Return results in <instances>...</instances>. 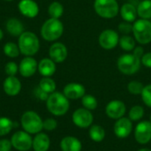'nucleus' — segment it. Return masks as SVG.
Returning <instances> with one entry per match:
<instances>
[{"label":"nucleus","instance_id":"obj_37","mask_svg":"<svg viewBox=\"0 0 151 151\" xmlns=\"http://www.w3.org/2000/svg\"><path fill=\"white\" fill-rule=\"evenodd\" d=\"M119 31L122 34V35H129L130 33L133 32V24H131L130 22L127 21H123L121 23H119Z\"/></svg>","mask_w":151,"mask_h":151},{"label":"nucleus","instance_id":"obj_18","mask_svg":"<svg viewBox=\"0 0 151 151\" xmlns=\"http://www.w3.org/2000/svg\"><path fill=\"white\" fill-rule=\"evenodd\" d=\"M3 89L7 96H15L21 90V82L15 76H8L4 81Z\"/></svg>","mask_w":151,"mask_h":151},{"label":"nucleus","instance_id":"obj_31","mask_svg":"<svg viewBox=\"0 0 151 151\" xmlns=\"http://www.w3.org/2000/svg\"><path fill=\"white\" fill-rule=\"evenodd\" d=\"M145 114L144 108L142 105H134L129 112H128V118L134 122V121H140Z\"/></svg>","mask_w":151,"mask_h":151},{"label":"nucleus","instance_id":"obj_20","mask_svg":"<svg viewBox=\"0 0 151 151\" xmlns=\"http://www.w3.org/2000/svg\"><path fill=\"white\" fill-rule=\"evenodd\" d=\"M60 149L62 151H81L82 143L75 136H65L60 142Z\"/></svg>","mask_w":151,"mask_h":151},{"label":"nucleus","instance_id":"obj_33","mask_svg":"<svg viewBox=\"0 0 151 151\" xmlns=\"http://www.w3.org/2000/svg\"><path fill=\"white\" fill-rule=\"evenodd\" d=\"M143 88L144 85L138 81H132L127 84V91L134 96H138V95L141 96Z\"/></svg>","mask_w":151,"mask_h":151},{"label":"nucleus","instance_id":"obj_1","mask_svg":"<svg viewBox=\"0 0 151 151\" xmlns=\"http://www.w3.org/2000/svg\"><path fill=\"white\" fill-rule=\"evenodd\" d=\"M47 110L54 116H63L69 111V99L61 92H53L50 94L46 101Z\"/></svg>","mask_w":151,"mask_h":151},{"label":"nucleus","instance_id":"obj_30","mask_svg":"<svg viewBox=\"0 0 151 151\" xmlns=\"http://www.w3.org/2000/svg\"><path fill=\"white\" fill-rule=\"evenodd\" d=\"M81 104H82L83 108H85L87 110H89L91 111H95L98 106L97 99L94 96H92L90 94H86L81 98Z\"/></svg>","mask_w":151,"mask_h":151},{"label":"nucleus","instance_id":"obj_32","mask_svg":"<svg viewBox=\"0 0 151 151\" xmlns=\"http://www.w3.org/2000/svg\"><path fill=\"white\" fill-rule=\"evenodd\" d=\"M13 122L6 117H0V136L8 134L13 128Z\"/></svg>","mask_w":151,"mask_h":151},{"label":"nucleus","instance_id":"obj_9","mask_svg":"<svg viewBox=\"0 0 151 151\" xmlns=\"http://www.w3.org/2000/svg\"><path fill=\"white\" fill-rule=\"evenodd\" d=\"M73 123L80 128H88L93 125L94 116L91 111L85 108H78L72 115Z\"/></svg>","mask_w":151,"mask_h":151},{"label":"nucleus","instance_id":"obj_39","mask_svg":"<svg viewBox=\"0 0 151 151\" xmlns=\"http://www.w3.org/2000/svg\"><path fill=\"white\" fill-rule=\"evenodd\" d=\"M12 148L11 140L1 139L0 140V151H11Z\"/></svg>","mask_w":151,"mask_h":151},{"label":"nucleus","instance_id":"obj_2","mask_svg":"<svg viewBox=\"0 0 151 151\" xmlns=\"http://www.w3.org/2000/svg\"><path fill=\"white\" fill-rule=\"evenodd\" d=\"M19 51L25 57H33L40 49V41L37 35L30 31H24L18 38Z\"/></svg>","mask_w":151,"mask_h":151},{"label":"nucleus","instance_id":"obj_29","mask_svg":"<svg viewBox=\"0 0 151 151\" xmlns=\"http://www.w3.org/2000/svg\"><path fill=\"white\" fill-rule=\"evenodd\" d=\"M3 50H4V53L5 56L11 58H18L20 51H19V48L18 46V44L12 42H6L4 45V48H3Z\"/></svg>","mask_w":151,"mask_h":151},{"label":"nucleus","instance_id":"obj_4","mask_svg":"<svg viewBox=\"0 0 151 151\" xmlns=\"http://www.w3.org/2000/svg\"><path fill=\"white\" fill-rule=\"evenodd\" d=\"M141 58L136 57L133 52L121 55L117 61L119 71L125 75H133L141 68Z\"/></svg>","mask_w":151,"mask_h":151},{"label":"nucleus","instance_id":"obj_27","mask_svg":"<svg viewBox=\"0 0 151 151\" xmlns=\"http://www.w3.org/2000/svg\"><path fill=\"white\" fill-rule=\"evenodd\" d=\"M48 12L50 18L53 19H60L64 13V6L61 3L58 1L52 2L48 8Z\"/></svg>","mask_w":151,"mask_h":151},{"label":"nucleus","instance_id":"obj_14","mask_svg":"<svg viewBox=\"0 0 151 151\" xmlns=\"http://www.w3.org/2000/svg\"><path fill=\"white\" fill-rule=\"evenodd\" d=\"M38 68V63L33 57H25L19 65V73L24 78L32 77Z\"/></svg>","mask_w":151,"mask_h":151},{"label":"nucleus","instance_id":"obj_8","mask_svg":"<svg viewBox=\"0 0 151 151\" xmlns=\"http://www.w3.org/2000/svg\"><path fill=\"white\" fill-rule=\"evenodd\" d=\"M12 147L19 151H27L32 148L33 138L26 131H17L11 137Z\"/></svg>","mask_w":151,"mask_h":151},{"label":"nucleus","instance_id":"obj_38","mask_svg":"<svg viewBox=\"0 0 151 151\" xmlns=\"http://www.w3.org/2000/svg\"><path fill=\"white\" fill-rule=\"evenodd\" d=\"M34 94H35V96L37 99H39V100H41V101H44V102L47 101V99H48V97H49V96H50L48 93H46L45 91H43L39 86H37V87L35 88Z\"/></svg>","mask_w":151,"mask_h":151},{"label":"nucleus","instance_id":"obj_42","mask_svg":"<svg viewBox=\"0 0 151 151\" xmlns=\"http://www.w3.org/2000/svg\"><path fill=\"white\" fill-rule=\"evenodd\" d=\"M137 151H151V150L149 149V148H142V149L138 150Z\"/></svg>","mask_w":151,"mask_h":151},{"label":"nucleus","instance_id":"obj_23","mask_svg":"<svg viewBox=\"0 0 151 151\" xmlns=\"http://www.w3.org/2000/svg\"><path fill=\"white\" fill-rule=\"evenodd\" d=\"M5 27L7 32L12 36H15V37H19L24 32V25L19 19L16 18L9 19L6 21Z\"/></svg>","mask_w":151,"mask_h":151},{"label":"nucleus","instance_id":"obj_24","mask_svg":"<svg viewBox=\"0 0 151 151\" xmlns=\"http://www.w3.org/2000/svg\"><path fill=\"white\" fill-rule=\"evenodd\" d=\"M105 135H106L105 130L102 126L93 124L89 127L88 136H89L91 141H93L95 142H101L104 140Z\"/></svg>","mask_w":151,"mask_h":151},{"label":"nucleus","instance_id":"obj_5","mask_svg":"<svg viewBox=\"0 0 151 151\" xmlns=\"http://www.w3.org/2000/svg\"><path fill=\"white\" fill-rule=\"evenodd\" d=\"M133 35L135 41L141 45L151 42V21L150 19H139L133 23Z\"/></svg>","mask_w":151,"mask_h":151},{"label":"nucleus","instance_id":"obj_11","mask_svg":"<svg viewBox=\"0 0 151 151\" xmlns=\"http://www.w3.org/2000/svg\"><path fill=\"white\" fill-rule=\"evenodd\" d=\"M119 34L113 29H105L104 30L98 37L99 45L106 50H111L116 48L119 44Z\"/></svg>","mask_w":151,"mask_h":151},{"label":"nucleus","instance_id":"obj_12","mask_svg":"<svg viewBox=\"0 0 151 151\" xmlns=\"http://www.w3.org/2000/svg\"><path fill=\"white\" fill-rule=\"evenodd\" d=\"M133 132V121L127 117H122L115 120L113 133L119 139L127 138Z\"/></svg>","mask_w":151,"mask_h":151},{"label":"nucleus","instance_id":"obj_10","mask_svg":"<svg viewBox=\"0 0 151 151\" xmlns=\"http://www.w3.org/2000/svg\"><path fill=\"white\" fill-rule=\"evenodd\" d=\"M134 140L141 145L148 144L151 141V122L150 120L140 121L134 130Z\"/></svg>","mask_w":151,"mask_h":151},{"label":"nucleus","instance_id":"obj_6","mask_svg":"<svg viewBox=\"0 0 151 151\" xmlns=\"http://www.w3.org/2000/svg\"><path fill=\"white\" fill-rule=\"evenodd\" d=\"M43 121L41 117L33 111H27L24 112L20 119V125L24 131L30 134H36L40 133L42 127Z\"/></svg>","mask_w":151,"mask_h":151},{"label":"nucleus","instance_id":"obj_13","mask_svg":"<svg viewBox=\"0 0 151 151\" xmlns=\"http://www.w3.org/2000/svg\"><path fill=\"white\" fill-rule=\"evenodd\" d=\"M127 106L121 100H111L105 106V114L109 119L117 120L125 116Z\"/></svg>","mask_w":151,"mask_h":151},{"label":"nucleus","instance_id":"obj_7","mask_svg":"<svg viewBox=\"0 0 151 151\" xmlns=\"http://www.w3.org/2000/svg\"><path fill=\"white\" fill-rule=\"evenodd\" d=\"M94 10L101 18L113 19L119 12V5L117 0H95Z\"/></svg>","mask_w":151,"mask_h":151},{"label":"nucleus","instance_id":"obj_41","mask_svg":"<svg viewBox=\"0 0 151 151\" xmlns=\"http://www.w3.org/2000/svg\"><path fill=\"white\" fill-rule=\"evenodd\" d=\"M133 53H134L136 57H138V58H142V55L144 54L143 48H142V46H136V47L134 48V50H133Z\"/></svg>","mask_w":151,"mask_h":151},{"label":"nucleus","instance_id":"obj_45","mask_svg":"<svg viewBox=\"0 0 151 151\" xmlns=\"http://www.w3.org/2000/svg\"><path fill=\"white\" fill-rule=\"evenodd\" d=\"M150 121L151 122V113H150Z\"/></svg>","mask_w":151,"mask_h":151},{"label":"nucleus","instance_id":"obj_43","mask_svg":"<svg viewBox=\"0 0 151 151\" xmlns=\"http://www.w3.org/2000/svg\"><path fill=\"white\" fill-rule=\"evenodd\" d=\"M3 37H4V32H3V30L0 28V41L3 39Z\"/></svg>","mask_w":151,"mask_h":151},{"label":"nucleus","instance_id":"obj_17","mask_svg":"<svg viewBox=\"0 0 151 151\" xmlns=\"http://www.w3.org/2000/svg\"><path fill=\"white\" fill-rule=\"evenodd\" d=\"M19 12L29 19L36 17L39 13V6L34 0H20L18 4Z\"/></svg>","mask_w":151,"mask_h":151},{"label":"nucleus","instance_id":"obj_34","mask_svg":"<svg viewBox=\"0 0 151 151\" xmlns=\"http://www.w3.org/2000/svg\"><path fill=\"white\" fill-rule=\"evenodd\" d=\"M141 96L144 104L151 108V84H148L144 86L143 90L141 94Z\"/></svg>","mask_w":151,"mask_h":151},{"label":"nucleus","instance_id":"obj_35","mask_svg":"<svg viewBox=\"0 0 151 151\" xmlns=\"http://www.w3.org/2000/svg\"><path fill=\"white\" fill-rule=\"evenodd\" d=\"M4 71L8 76H15L19 72V65L15 62L10 61L5 65Z\"/></svg>","mask_w":151,"mask_h":151},{"label":"nucleus","instance_id":"obj_25","mask_svg":"<svg viewBox=\"0 0 151 151\" xmlns=\"http://www.w3.org/2000/svg\"><path fill=\"white\" fill-rule=\"evenodd\" d=\"M137 15L141 19H151V0H142L137 6Z\"/></svg>","mask_w":151,"mask_h":151},{"label":"nucleus","instance_id":"obj_26","mask_svg":"<svg viewBox=\"0 0 151 151\" xmlns=\"http://www.w3.org/2000/svg\"><path fill=\"white\" fill-rule=\"evenodd\" d=\"M136 41L134 39V37H132L128 35H122L121 37H119V44L120 46V48L127 51V52H131L134 50V48L136 47Z\"/></svg>","mask_w":151,"mask_h":151},{"label":"nucleus","instance_id":"obj_44","mask_svg":"<svg viewBox=\"0 0 151 151\" xmlns=\"http://www.w3.org/2000/svg\"><path fill=\"white\" fill-rule=\"evenodd\" d=\"M4 1H7V2H11V1H12V0H4Z\"/></svg>","mask_w":151,"mask_h":151},{"label":"nucleus","instance_id":"obj_3","mask_svg":"<svg viewBox=\"0 0 151 151\" xmlns=\"http://www.w3.org/2000/svg\"><path fill=\"white\" fill-rule=\"evenodd\" d=\"M64 33V25L59 19L50 18L41 27V35L47 42H55Z\"/></svg>","mask_w":151,"mask_h":151},{"label":"nucleus","instance_id":"obj_19","mask_svg":"<svg viewBox=\"0 0 151 151\" xmlns=\"http://www.w3.org/2000/svg\"><path fill=\"white\" fill-rule=\"evenodd\" d=\"M39 73L43 77H51L57 70L56 63L50 58H45L40 60L37 68Z\"/></svg>","mask_w":151,"mask_h":151},{"label":"nucleus","instance_id":"obj_40","mask_svg":"<svg viewBox=\"0 0 151 151\" xmlns=\"http://www.w3.org/2000/svg\"><path fill=\"white\" fill-rule=\"evenodd\" d=\"M141 63L147 68H151V52L144 53L141 58Z\"/></svg>","mask_w":151,"mask_h":151},{"label":"nucleus","instance_id":"obj_36","mask_svg":"<svg viewBox=\"0 0 151 151\" xmlns=\"http://www.w3.org/2000/svg\"><path fill=\"white\" fill-rule=\"evenodd\" d=\"M58 127V122L55 119L53 118H49V119H46L44 121H43V124H42V127L44 130L46 131H49V132H51V131H54Z\"/></svg>","mask_w":151,"mask_h":151},{"label":"nucleus","instance_id":"obj_16","mask_svg":"<svg viewBox=\"0 0 151 151\" xmlns=\"http://www.w3.org/2000/svg\"><path fill=\"white\" fill-rule=\"evenodd\" d=\"M68 55L66 46L62 42H54L51 44L49 50V57L56 64L64 62Z\"/></svg>","mask_w":151,"mask_h":151},{"label":"nucleus","instance_id":"obj_21","mask_svg":"<svg viewBox=\"0 0 151 151\" xmlns=\"http://www.w3.org/2000/svg\"><path fill=\"white\" fill-rule=\"evenodd\" d=\"M50 146V140L47 134L38 133L33 139L32 148L35 151H48Z\"/></svg>","mask_w":151,"mask_h":151},{"label":"nucleus","instance_id":"obj_22","mask_svg":"<svg viewBox=\"0 0 151 151\" xmlns=\"http://www.w3.org/2000/svg\"><path fill=\"white\" fill-rule=\"evenodd\" d=\"M119 13L125 21L134 23L137 18V8L131 3H125L119 7Z\"/></svg>","mask_w":151,"mask_h":151},{"label":"nucleus","instance_id":"obj_15","mask_svg":"<svg viewBox=\"0 0 151 151\" xmlns=\"http://www.w3.org/2000/svg\"><path fill=\"white\" fill-rule=\"evenodd\" d=\"M63 94L69 100L81 99L86 95V88L81 83L71 82L65 86L63 89Z\"/></svg>","mask_w":151,"mask_h":151},{"label":"nucleus","instance_id":"obj_28","mask_svg":"<svg viewBox=\"0 0 151 151\" xmlns=\"http://www.w3.org/2000/svg\"><path fill=\"white\" fill-rule=\"evenodd\" d=\"M43 91H45L46 93H48L49 95L55 92L56 91V82L53 79H51L50 77H43L42 79H41V81H39V85H38Z\"/></svg>","mask_w":151,"mask_h":151}]
</instances>
